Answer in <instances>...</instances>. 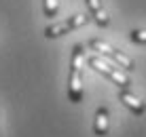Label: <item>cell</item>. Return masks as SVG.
Here are the masks:
<instances>
[{
	"label": "cell",
	"mask_w": 146,
	"mask_h": 137,
	"mask_svg": "<svg viewBox=\"0 0 146 137\" xmlns=\"http://www.w3.org/2000/svg\"><path fill=\"white\" fill-rule=\"evenodd\" d=\"M108 129H110V120H108V110L104 108H98V112H95V123H93V133L104 137L108 135Z\"/></svg>",
	"instance_id": "7"
},
{
	"label": "cell",
	"mask_w": 146,
	"mask_h": 137,
	"mask_svg": "<svg viewBox=\"0 0 146 137\" xmlns=\"http://www.w3.org/2000/svg\"><path fill=\"white\" fill-rule=\"evenodd\" d=\"M83 63H85V49L83 44H74L68 74V99L72 103H80V99H83Z\"/></svg>",
	"instance_id": "1"
},
{
	"label": "cell",
	"mask_w": 146,
	"mask_h": 137,
	"mask_svg": "<svg viewBox=\"0 0 146 137\" xmlns=\"http://www.w3.org/2000/svg\"><path fill=\"white\" fill-rule=\"evenodd\" d=\"M85 2H87L89 15L93 17V21L98 23L100 28H106L110 23V19H108V15H106V11H104V7H102V0H85Z\"/></svg>",
	"instance_id": "6"
},
{
	"label": "cell",
	"mask_w": 146,
	"mask_h": 137,
	"mask_svg": "<svg viewBox=\"0 0 146 137\" xmlns=\"http://www.w3.org/2000/svg\"><path fill=\"white\" fill-rule=\"evenodd\" d=\"M42 9H44V17L55 19L59 13V0H42Z\"/></svg>",
	"instance_id": "8"
},
{
	"label": "cell",
	"mask_w": 146,
	"mask_h": 137,
	"mask_svg": "<svg viewBox=\"0 0 146 137\" xmlns=\"http://www.w3.org/2000/svg\"><path fill=\"white\" fill-rule=\"evenodd\" d=\"M87 63L91 65V68L95 70V72H100L102 76H106L108 80H112L114 84H119L121 89H127L129 84H131V80L127 78L125 74H121L117 68H112V65H108L106 61H102L100 57H95V55H91V57H87Z\"/></svg>",
	"instance_id": "3"
},
{
	"label": "cell",
	"mask_w": 146,
	"mask_h": 137,
	"mask_svg": "<svg viewBox=\"0 0 146 137\" xmlns=\"http://www.w3.org/2000/svg\"><path fill=\"white\" fill-rule=\"evenodd\" d=\"M119 101L125 105V108H129L133 114H138V116H142L146 112V103H144L142 99H138L133 93H129L127 89H121L119 91Z\"/></svg>",
	"instance_id": "5"
},
{
	"label": "cell",
	"mask_w": 146,
	"mask_h": 137,
	"mask_svg": "<svg viewBox=\"0 0 146 137\" xmlns=\"http://www.w3.org/2000/svg\"><path fill=\"white\" fill-rule=\"evenodd\" d=\"M89 49H91V51H98L100 55L108 57V59H110L112 63H117L119 68L127 70V72H131V70H135V63H133V59H131V57H127V55H123L121 51L112 49L110 44H106V42H104V40H98V38L89 40Z\"/></svg>",
	"instance_id": "2"
},
{
	"label": "cell",
	"mask_w": 146,
	"mask_h": 137,
	"mask_svg": "<svg viewBox=\"0 0 146 137\" xmlns=\"http://www.w3.org/2000/svg\"><path fill=\"white\" fill-rule=\"evenodd\" d=\"M87 21H89V17H85V15H74V17H68V19H64V21H59V23L49 25V28L44 30V36L47 38H59V36H64V34L76 30V28H83Z\"/></svg>",
	"instance_id": "4"
},
{
	"label": "cell",
	"mask_w": 146,
	"mask_h": 137,
	"mask_svg": "<svg viewBox=\"0 0 146 137\" xmlns=\"http://www.w3.org/2000/svg\"><path fill=\"white\" fill-rule=\"evenodd\" d=\"M131 40L135 44H146V30H131Z\"/></svg>",
	"instance_id": "9"
}]
</instances>
